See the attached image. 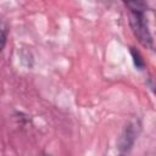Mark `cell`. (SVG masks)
<instances>
[{"label": "cell", "instance_id": "1", "mask_svg": "<svg viewBox=\"0 0 156 156\" xmlns=\"http://www.w3.org/2000/svg\"><path fill=\"white\" fill-rule=\"evenodd\" d=\"M126 6L128 7L129 12V24L134 33V35L138 38L141 45H144L147 49L154 48V40L152 35L149 29L147 24V17H146V9L147 5L144 1H129L126 2Z\"/></svg>", "mask_w": 156, "mask_h": 156}, {"label": "cell", "instance_id": "2", "mask_svg": "<svg viewBox=\"0 0 156 156\" xmlns=\"http://www.w3.org/2000/svg\"><path fill=\"white\" fill-rule=\"evenodd\" d=\"M7 33H9V30H7V26H6V23L4 22V21H1L0 20V50L5 46V44H6V40H7Z\"/></svg>", "mask_w": 156, "mask_h": 156}, {"label": "cell", "instance_id": "3", "mask_svg": "<svg viewBox=\"0 0 156 156\" xmlns=\"http://www.w3.org/2000/svg\"><path fill=\"white\" fill-rule=\"evenodd\" d=\"M132 54H133V57H134V62H135V66L136 67H139L140 69L144 67V60L141 58V56H140V54L136 51L135 52V50L132 48Z\"/></svg>", "mask_w": 156, "mask_h": 156}, {"label": "cell", "instance_id": "4", "mask_svg": "<svg viewBox=\"0 0 156 156\" xmlns=\"http://www.w3.org/2000/svg\"><path fill=\"white\" fill-rule=\"evenodd\" d=\"M119 156H127V155H124V154H121V155H119Z\"/></svg>", "mask_w": 156, "mask_h": 156}, {"label": "cell", "instance_id": "5", "mask_svg": "<svg viewBox=\"0 0 156 156\" xmlns=\"http://www.w3.org/2000/svg\"><path fill=\"white\" fill-rule=\"evenodd\" d=\"M43 156H50V155H46V154H45V155H43Z\"/></svg>", "mask_w": 156, "mask_h": 156}]
</instances>
